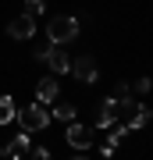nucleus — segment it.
I'll use <instances>...</instances> for the list:
<instances>
[{
	"label": "nucleus",
	"mask_w": 153,
	"mask_h": 160,
	"mask_svg": "<svg viewBox=\"0 0 153 160\" xmlns=\"http://www.w3.org/2000/svg\"><path fill=\"white\" fill-rule=\"evenodd\" d=\"M46 36H50V43H57V46L71 43L75 36H79V18H71V14H57V18H50Z\"/></svg>",
	"instance_id": "1"
},
{
	"label": "nucleus",
	"mask_w": 153,
	"mask_h": 160,
	"mask_svg": "<svg viewBox=\"0 0 153 160\" xmlns=\"http://www.w3.org/2000/svg\"><path fill=\"white\" fill-rule=\"evenodd\" d=\"M36 61H46L54 75H68V71H71V57H68L57 43H50L46 50H36Z\"/></svg>",
	"instance_id": "3"
},
{
	"label": "nucleus",
	"mask_w": 153,
	"mask_h": 160,
	"mask_svg": "<svg viewBox=\"0 0 153 160\" xmlns=\"http://www.w3.org/2000/svg\"><path fill=\"white\" fill-rule=\"evenodd\" d=\"M46 11V4H43V0H25V11L22 14H28V18H39Z\"/></svg>",
	"instance_id": "12"
},
{
	"label": "nucleus",
	"mask_w": 153,
	"mask_h": 160,
	"mask_svg": "<svg viewBox=\"0 0 153 160\" xmlns=\"http://www.w3.org/2000/svg\"><path fill=\"white\" fill-rule=\"evenodd\" d=\"M32 160H54V153H50V149H43V146H39V149H32Z\"/></svg>",
	"instance_id": "14"
},
{
	"label": "nucleus",
	"mask_w": 153,
	"mask_h": 160,
	"mask_svg": "<svg viewBox=\"0 0 153 160\" xmlns=\"http://www.w3.org/2000/svg\"><path fill=\"white\" fill-rule=\"evenodd\" d=\"M25 153H28V132H18L11 142L4 146V157H7V160H22Z\"/></svg>",
	"instance_id": "8"
},
{
	"label": "nucleus",
	"mask_w": 153,
	"mask_h": 160,
	"mask_svg": "<svg viewBox=\"0 0 153 160\" xmlns=\"http://www.w3.org/2000/svg\"><path fill=\"white\" fill-rule=\"evenodd\" d=\"M57 92H61V89H57V78H39V86H36V103L46 107V103L57 100Z\"/></svg>",
	"instance_id": "9"
},
{
	"label": "nucleus",
	"mask_w": 153,
	"mask_h": 160,
	"mask_svg": "<svg viewBox=\"0 0 153 160\" xmlns=\"http://www.w3.org/2000/svg\"><path fill=\"white\" fill-rule=\"evenodd\" d=\"M118 125V96H107L96 110V128H110Z\"/></svg>",
	"instance_id": "6"
},
{
	"label": "nucleus",
	"mask_w": 153,
	"mask_h": 160,
	"mask_svg": "<svg viewBox=\"0 0 153 160\" xmlns=\"http://www.w3.org/2000/svg\"><path fill=\"white\" fill-rule=\"evenodd\" d=\"M75 160H89V157H85V153H79V157H75Z\"/></svg>",
	"instance_id": "15"
},
{
	"label": "nucleus",
	"mask_w": 153,
	"mask_h": 160,
	"mask_svg": "<svg viewBox=\"0 0 153 160\" xmlns=\"http://www.w3.org/2000/svg\"><path fill=\"white\" fill-rule=\"evenodd\" d=\"M75 114H79V110H75L71 103H57V107L50 110V121H64V125H71Z\"/></svg>",
	"instance_id": "10"
},
{
	"label": "nucleus",
	"mask_w": 153,
	"mask_h": 160,
	"mask_svg": "<svg viewBox=\"0 0 153 160\" xmlns=\"http://www.w3.org/2000/svg\"><path fill=\"white\" fill-rule=\"evenodd\" d=\"M36 32V18H28V14H18L11 25H7V36L11 39H28V36Z\"/></svg>",
	"instance_id": "7"
},
{
	"label": "nucleus",
	"mask_w": 153,
	"mask_h": 160,
	"mask_svg": "<svg viewBox=\"0 0 153 160\" xmlns=\"http://www.w3.org/2000/svg\"><path fill=\"white\" fill-rule=\"evenodd\" d=\"M18 125H22V132H43L46 125H50V110L43 107V103H28L25 110H18Z\"/></svg>",
	"instance_id": "2"
},
{
	"label": "nucleus",
	"mask_w": 153,
	"mask_h": 160,
	"mask_svg": "<svg viewBox=\"0 0 153 160\" xmlns=\"http://www.w3.org/2000/svg\"><path fill=\"white\" fill-rule=\"evenodd\" d=\"M64 139H68V146H75V149H89V146H93V139H96V132L71 121V125H68V132H64Z\"/></svg>",
	"instance_id": "4"
},
{
	"label": "nucleus",
	"mask_w": 153,
	"mask_h": 160,
	"mask_svg": "<svg viewBox=\"0 0 153 160\" xmlns=\"http://www.w3.org/2000/svg\"><path fill=\"white\" fill-rule=\"evenodd\" d=\"M150 89H153V78H135V86H132V92H139V96L150 92Z\"/></svg>",
	"instance_id": "13"
},
{
	"label": "nucleus",
	"mask_w": 153,
	"mask_h": 160,
	"mask_svg": "<svg viewBox=\"0 0 153 160\" xmlns=\"http://www.w3.org/2000/svg\"><path fill=\"white\" fill-rule=\"evenodd\" d=\"M71 75H75V78H79V82H96V61H93L89 57V53H82V57H75L71 61Z\"/></svg>",
	"instance_id": "5"
},
{
	"label": "nucleus",
	"mask_w": 153,
	"mask_h": 160,
	"mask_svg": "<svg viewBox=\"0 0 153 160\" xmlns=\"http://www.w3.org/2000/svg\"><path fill=\"white\" fill-rule=\"evenodd\" d=\"M18 118V107L11 96H0V125H11V121Z\"/></svg>",
	"instance_id": "11"
}]
</instances>
